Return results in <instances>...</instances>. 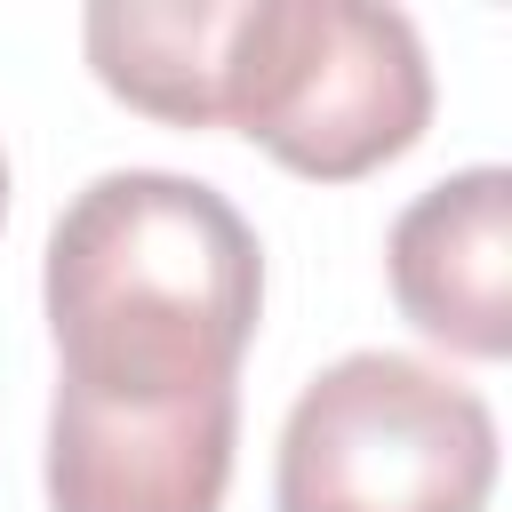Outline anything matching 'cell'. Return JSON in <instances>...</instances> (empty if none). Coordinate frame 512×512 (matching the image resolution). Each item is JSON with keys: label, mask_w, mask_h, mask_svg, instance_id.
Wrapping results in <instances>:
<instances>
[{"label": "cell", "mask_w": 512, "mask_h": 512, "mask_svg": "<svg viewBox=\"0 0 512 512\" xmlns=\"http://www.w3.org/2000/svg\"><path fill=\"white\" fill-rule=\"evenodd\" d=\"M56 384L88 400H184L240 384L264 312V248L248 216L176 168H112L48 232Z\"/></svg>", "instance_id": "6da1fadb"}, {"label": "cell", "mask_w": 512, "mask_h": 512, "mask_svg": "<svg viewBox=\"0 0 512 512\" xmlns=\"http://www.w3.org/2000/svg\"><path fill=\"white\" fill-rule=\"evenodd\" d=\"M432 120V64L400 8L240 0L224 56V128L312 184L400 160Z\"/></svg>", "instance_id": "7a4b0ae2"}, {"label": "cell", "mask_w": 512, "mask_h": 512, "mask_svg": "<svg viewBox=\"0 0 512 512\" xmlns=\"http://www.w3.org/2000/svg\"><path fill=\"white\" fill-rule=\"evenodd\" d=\"M488 488V400L408 352H344L296 392L280 424V512H480Z\"/></svg>", "instance_id": "3957f363"}, {"label": "cell", "mask_w": 512, "mask_h": 512, "mask_svg": "<svg viewBox=\"0 0 512 512\" xmlns=\"http://www.w3.org/2000/svg\"><path fill=\"white\" fill-rule=\"evenodd\" d=\"M240 384L184 400H88L56 384L48 504L56 512H216L232 488Z\"/></svg>", "instance_id": "277c9868"}, {"label": "cell", "mask_w": 512, "mask_h": 512, "mask_svg": "<svg viewBox=\"0 0 512 512\" xmlns=\"http://www.w3.org/2000/svg\"><path fill=\"white\" fill-rule=\"evenodd\" d=\"M384 272L416 336L464 360H504L512 352V176L456 168L432 192H416L384 240Z\"/></svg>", "instance_id": "5b68a950"}, {"label": "cell", "mask_w": 512, "mask_h": 512, "mask_svg": "<svg viewBox=\"0 0 512 512\" xmlns=\"http://www.w3.org/2000/svg\"><path fill=\"white\" fill-rule=\"evenodd\" d=\"M240 0H96L80 16L96 80L168 128H224V56Z\"/></svg>", "instance_id": "8992f818"}, {"label": "cell", "mask_w": 512, "mask_h": 512, "mask_svg": "<svg viewBox=\"0 0 512 512\" xmlns=\"http://www.w3.org/2000/svg\"><path fill=\"white\" fill-rule=\"evenodd\" d=\"M0 216H8V160H0Z\"/></svg>", "instance_id": "52a82bcc"}]
</instances>
